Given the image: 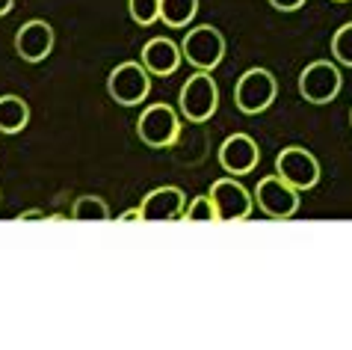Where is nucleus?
Here are the masks:
<instances>
[{
	"label": "nucleus",
	"instance_id": "20e7f679",
	"mask_svg": "<svg viewBox=\"0 0 352 350\" xmlns=\"http://www.w3.org/2000/svg\"><path fill=\"white\" fill-rule=\"evenodd\" d=\"M276 95H278V83H276V77H272V72H267V69L243 72L237 86H234V101H237L240 113H246V116L263 113L276 101Z\"/></svg>",
	"mask_w": 352,
	"mask_h": 350
},
{
	"label": "nucleus",
	"instance_id": "f8f14e48",
	"mask_svg": "<svg viewBox=\"0 0 352 350\" xmlns=\"http://www.w3.org/2000/svg\"><path fill=\"white\" fill-rule=\"evenodd\" d=\"M142 220L160 223V220H184L187 211V199H184L181 187H154L148 196L142 199Z\"/></svg>",
	"mask_w": 352,
	"mask_h": 350
},
{
	"label": "nucleus",
	"instance_id": "ddd939ff",
	"mask_svg": "<svg viewBox=\"0 0 352 350\" xmlns=\"http://www.w3.org/2000/svg\"><path fill=\"white\" fill-rule=\"evenodd\" d=\"M184 60V54H181V45H175L172 39H151V42H145L142 48V65L148 69L151 74H157V77H169L178 72V65Z\"/></svg>",
	"mask_w": 352,
	"mask_h": 350
},
{
	"label": "nucleus",
	"instance_id": "7ed1b4c3",
	"mask_svg": "<svg viewBox=\"0 0 352 350\" xmlns=\"http://www.w3.org/2000/svg\"><path fill=\"white\" fill-rule=\"evenodd\" d=\"M136 134L148 149H172L181 137V119L169 104H151L136 122Z\"/></svg>",
	"mask_w": 352,
	"mask_h": 350
},
{
	"label": "nucleus",
	"instance_id": "6e6552de",
	"mask_svg": "<svg viewBox=\"0 0 352 350\" xmlns=\"http://www.w3.org/2000/svg\"><path fill=\"white\" fill-rule=\"evenodd\" d=\"M340 83H344V81H340L338 65L329 63V60L311 63L299 74V92H302V99L311 101V104H329V101H335L338 92H340Z\"/></svg>",
	"mask_w": 352,
	"mask_h": 350
},
{
	"label": "nucleus",
	"instance_id": "dca6fc26",
	"mask_svg": "<svg viewBox=\"0 0 352 350\" xmlns=\"http://www.w3.org/2000/svg\"><path fill=\"white\" fill-rule=\"evenodd\" d=\"M72 220H80V223H104L110 220V208L101 196H80L72 208Z\"/></svg>",
	"mask_w": 352,
	"mask_h": 350
},
{
	"label": "nucleus",
	"instance_id": "f03ea898",
	"mask_svg": "<svg viewBox=\"0 0 352 350\" xmlns=\"http://www.w3.org/2000/svg\"><path fill=\"white\" fill-rule=\"evenodd\" d=\"M181 54H184V60L195 65L199 72H213L225 56V36L210 24L192 27L181 42Z\"/></svg>",
	"mask_w": 352,
	"mask_h": 350
},
{
	"label": "nucleus",
	"instance_id": "412c9836",
	"mask_svg": "<svg viewBox=\"0 0 352 350\" xmlns=\"http://www.w3.org/2000/svg\"><path fill=\"white\" fill-rule=\"evenodd\" d=\"M18 220H51V217H47V214L45 211H24V214H18Z\"/></svg>",
	"mask_w": 352,
	"mask_h": 350
},
{
	"label": "nucleus",
	"instance_id": "423d86ee",
	"mask_svg": "<svg viewBox=\"0 0 352 350\" xmlns=\"http://www.w3.org/2000/svg\"><path fill=\"white\" fill-rule=\"evenodd\" d=\"M255 205L272 220H290L299 211V190L287 184L281 175H270V178L258 181Z\"/></svg>",
	"mask_w": 352,
	"mask_h": 350
},
{
	"label": "nucleus",
	"instance_id": "2eb2a0df",
	"mask_svg": "<svg viewBox=\"0 0 352 350\" xmlns=\"http://www.w3.org/2000/svg\"><path fill=\"white\" fill-rule=\"evenodd\" d=\"M195 12H199V0H160V18L166 27H187Z\"/></svg>",
	"mask_w": 352,
	"mask_h": 350
},
{
	"label": "nucleus",
	"instance_id": "a211bd4d",
	"mask_svg": "<svg viewBox=\"0 0 352 350\" xmlns=\"http://www.w3.org/2000/svg\"><path fill=\"white\" fill-rule=\"evenodd\" d=\"M128 9L133 21L142 27H148L160 18V0H128Z\"/></svg>",
	"mask_w": 352,
	"mask_h": 350
},
{
	"label": "nucleus",
	"instance_id": "9d476101",
	"mask_svg": "<svg viewBox=\"0 0 352 350\" xmlns=\"http://www.w3.org/2000/svg\"><path fill=\"white\" fill-rule=\"evenodd\" d=\"M261 152L258 143L249 137V134H231L228 140L219 145V163L228 175H246L258 167Z\"/></svg>",
	"mask_w": 352,
	"mask_h": 350
},
{
	"label": "nucleus",
	"instance_id": "4be33fe9",
	"mask_svg": "<svg viewBox=\"0 0 352 350\" xmlns=\"http://www.w3.org/2000/svg\"><path fill=\"white\" fill-rule=\"evenodd\" d=\"M119 220H122V223H131V220H142V211H140V208H131V211H124Z\"/></svg>",
	"mask_w": 352,
	"mask_h": 350
},
{
	"label": "nucleus",
	"instance_id": "393cba45",
	"mask_svg": "<svg viewBox=\"0 0 352 350\" xmlns=\"http://www.w3.org/2000/svg\"><path fill=\"white\" fill-rule=\"evenodd\" d=\"M338 3H346V0H338Z\"/></svg>",
	"mask_w": 352,
	"mask_h": 350
},
{
	"label": "nucleus",
	"instance_id": "f257e3e1",
	"mask_svg": "<svg viewBox=\"0 0 352 350\" xmlns=\"http://www.w3.org/2000/svg\"><path fill=\"white\" fill-rule=\"evenodd\" d=\"M178 107L187 122H208L219 107V86L210 77V72H195L187 77V83L181 86V99Z\"/></svg>",
	"mask_w": 352,
	"mask_h": 350
},
{
	"label": "nucleus",
	"instance_id": "9b49d317",
	"mask_svg": "<svg viewBox=\"0 0 352 350\" xmlns=\"http://www.w3.org/2000/svg\"><path fill=\"white\" fill-rule=\"evenodd\" d=\"M15 51L27 63H42L54 51V27L47 21H27L15 33Z\"/></svg>",
	"mask_w": 352,
	"mask_h": 350
},
{
	"label": "nucleus",
	"instance_id": "0eeeda50",
	"mask_svg": "<svg viewBox=\"0 0 352 350\" xmlns=\"http://www.w3.org/2000/svg\"><path fill=\"white\" fill-rule=\"evenodd\" d=\"M210 202L217 208L219 223H237L249 220L252 208H255V196L234 178H219L210 184Z\"/></svg>",
	"mask_w": 352,
	"mask_h": 350
},
{
	"label": "nucleus",
	"instance_id": "5701e85b",
	"mask_svg": "<svg viewBox=\"0 0 352 350\" xmlns=\"http://www.w3.org/2000/svg\"><path fill=\"white\" fill-rule=\"evenodd\" d=\"M15 6V0H0V15H9Z\"/></svg>",
	"mask_w": 352,
	"mask_h": 350
},
{
	"label": "nucleus",
	"instance_id": "aec40b11",
	"mask_svg": "<svg viewBox=\"0 0 352 350\" xmlns=\"http://www.w3.org/2000/svg\"><path fill=\"white\" fill-rule=\"evenodd\" d=\"M276 9H281V12H296V9L305 6V0H270Z\"/></svg>",
	"mask_w": 352,
	"mask_h": 350
},
{
	"label": "nucleus",
	"instance_id": "6ab92c4d",
	"mask_svg": "<svg viewBox=\"0 0 352 350\" xmlns=\"http://www.w3.org/2000/svg\"><path fill=\"white\" fill-rule=\"evenodd\" d=\"M184 220H190V223H210V220H217V208H213L210 196L192 199L190 208L184 211Z\"/></svg>",
	"mask_w": 352,
	"mask_h": 350
},
{
	"label": "nucleus",
	"instance_id": "1a4fd4ad",
	"mask_svg": "<svg viewBox=\"0 0 352 350\" xmlns=\"http://www.w3.org/2000/svg\"><path fill=\"white\" fill-rule=\"evenodd\" d=\"M276 175H281L287 184H293L296 190H311L320 181V163L308 149L302 145H287L278 152L276 158Z\"/></svg>",
	"mask_w": 352,
	"mask_h": 350
},
{
	"label": "nucleus",
	"instance_id": "b1692460",
	"mask_svg": "<svg viewBox=\"0 0 352 350\" xmlns=\"http://www.w3.org/2000/svg\"><path fill=\"white\" fill-rule=\"evenodd\" d=\"M349 125H352V110H349Z\"/></svg>",
	"mask_w": 352,
	"mask_h": 350
},
{
	"label": "nucleus",
	"instance_id": "4468645a",
	"mask_svg": "<svg viewBox=\"0 0 352 350\" xmlns=\"http://www.w3.org/2000/svg\"><path fill=\"white\" fill-rule=\"evenodd\" d=\"M30 122V107L18 95H0V131L3 134H18Z\"/></svg>",
	"mask_w": 352,
	"mask_h": 350
},
{
	"label": "nucleus",
	"instance_id": "f3484780",
	"mask_svg": "<svg viewBox=\"0 0 352 350\" xmlns=\"http://www.w3.org/2000/svg\"><path fill=\"white\" fill-rule=\"evenodd\" d=\"M331 54L340 65H349L352 69V21L338 27V33L331 36Z\"/></svg>",
	"mask_w": 352,
	"mask_h": 350
},
{
	"label": "nucleus",
	"instance_id": "39448f33",
	"mask_svg": "<svg viewBox=\"0 0 352 350\" xmlns=\"http://www.w3.org/2000/svg\"><path fill=\"white\" fill-rule=\"evenodd\" d=\"M107 92L122 107H136L151 92V72L142 63H122L107 77Z\"/></svg>",
	"mask_w": 352,
	"mask_h": 350
}]
</instances>
